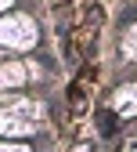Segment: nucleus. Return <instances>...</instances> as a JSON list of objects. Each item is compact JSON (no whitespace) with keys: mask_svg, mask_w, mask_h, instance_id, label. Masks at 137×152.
Here are the masks:
<instances>
[{"mask_svg":"<svg viewBox=\"0 0 137 152\" xmlns=\"http://www.w3.org/2000/svg\"><path fill=\"white\" fill-rule=\"evenodd\" d=\"M97 123H101L105 138H112V134H115V116H112V112H97Z\"/></svg>","mask_w":137,"mask_h":152,"instance_id":"obj_1","label":"nucleus"}]
</instances>
